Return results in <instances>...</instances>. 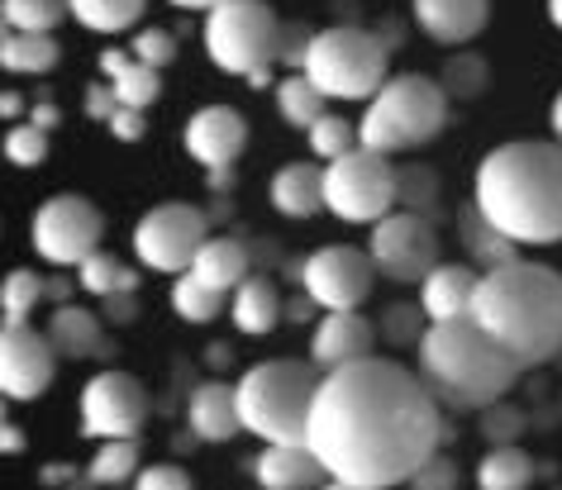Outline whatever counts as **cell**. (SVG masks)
<instances>
[{"label": "cell", "mask_w": 562, "mask_h": 490, "mask_svg": "<svg viewBox=\"0 0 562 490\" xmlns=\"http://www.w3.org/2000/svg\"><path fill=\"white\" fill-rule=\"evenodd\" d=\"M30 124H38V129H58V110H53V105H34Z\"/></svg>", "instance_id": "obj_47"}, {"label": "cell", "mask_w": 562, "mask_h": 490, "mask_svg": "<svg viewBox=\"0 0 562 490\" xmlns=\"http://www.w3.org/2000/svg\"><path fill=\"white\" fill-rule=\"evenodd\" d=\"M548 20H553L558 30H562V0H548Z\"/></svg>", "instance_id": "obj_54"}, {"label": "cell", "mask_w": 562, "mask_h": 490, "mask_svg": "<svg viewBox=\"0 0 562 490\" xmlns=\"http://www.w3.org/2000/svg\"><path fill=\"white\" fill-rule=\"evenodd\" d=\"M105 315L115 319V324H124V319H134V300H130V290H115V296H105Z\"/></svg>", "instance_id": "obj_46"}, {"label": "cell", "mask_w": 562, "mask_h": 490, "mask_svg": "<svg viewBox=\"0 0 562 490\" xmlns=\"http://www.w3.org/2000/svg\"><path fill=\"white\" fill-rule=\"evenodd\" d=\"M67 296H72V286H67V276H53V282H48V300L67 305Z\"/></svg>", "instance_id": "obj_48"}, {"label": "cell", "mask_w": 562, "mask_h": 490, "mask_svg": "<svg viewBox=\"0 0 562 490\" xmlns=\"http://www.w3.org/2000/svg\"><path fill=\"white\" fill-rule=\"evenodd\" d=\"M101 72L110 77V87H115V95H120V105L148 110L162 95L158 67H148L144 58H130V53H115V48L101 53Z\"/></svg>", "instance_id": "obj_25"}, {"label": "cell", "mask_w": 562, "mask_h": 490, "mask_svg": "<svg viewBox=\"0 0 562 490\" xmlns=\"http://www.w3.org/2000/svg\"><path fill=\"white\" fill-rule=\"evenodd\" d=\"M105 219L87 195H53L34 215V253L53 267H81L101 248Z\"/></svg>", "instance_id": "obj_11"}, {"label": "cell", "mask_w": 562, "mask_h": 490, "mask_svg": "<svg viewBox=\"0 0 562 490\" xmlns=\"http://www.w3.org/2000/svg\"><path fill=\"white\" fill-rule=\"evenodd\" d=\"M305 138H311V152H315V158H325V162H334V158H344V152L362 148L358 124H348V119H339V115L315 119L311 129H305Z\"/></svg>", "instance_id": "obj_35"}, {"label": "cell", "mask_w": 562, "mask_h": 490, "mask_svg": "<svg viewBox=\"0 0 562 490\" xmlns=\"http://www.w3.org/2000/svg\"><path fill=\"white\" fill-rule=\"evenodd\" d=\"M411 490H458V467L448 457H439L434 453L425 467H419L415 476H411Z\"/></svg>", "instance_id": "obj_41"}, {"label": "cell", "mask_w": 562, "mask_h": 490, "mask_svg": "<svg viewBox=\"0 0 562 490\" xmlns=\"http://www.w3.org/2000/svg\"><path fill=\"white\" fill-rule=\"evenodd\" d=\"M272 205H277V215H286V219H311L319 215V209H329L325 205V167L319 162H291V167H281V172L272 176Z\"/></svg>", "instance_id": "obj_22"}, {"label": "cell", "mask_w": 562, "mask_h": 490, "mask_svg": "<svg viewBox=\"0 0 562 490\" xmlns=\"http://www.w3.org/2000/svg\"><path fill=\"white\" fill-rule=\"evenodd\" d=\"M548 124H553V138L562 144V91L553 95V110H548Z\"/></svg>", "instance_id": "obj_52"}, {"label": "cell", "mask_w": 562, "mask_h": 490, "mask_svg": "<svg viewBox=\"0 0 562 490\" xmlns=\"http://www.w3.org/2000/svg\"><path fill=\"white\" fill-rule=\"evenodd\" d=\"M525 362L501 347L472 315L439 319L419 333V376L429 381L434 400L453 410H491L519 381Z\"/></svg>", "instance_id": "obj_4"}, {"label": "cell", "mask_w": 562, "mask_h": 490, "mask_svg": "<svg viewBox=\"0 0 562 490\" xmlns=\"http://www.w3.org/2000/svg\"><path fill=\"white\" fill-rule=\"evenodd\" d=\"M325 101H329V95L319 91L305 72H291V77L277 87V110H281V119H286L291 129H311L315 119H325V115H329Z\"/></svg>", "instance_id": "obj_29"}, {"label": "cell", "mask_w": 562, "mask_h": 490, "mask_svg": "<svg viewBox=\"0 0 562 490\" xmlns=\"http://www.w3.org/2000/svg\"><path fill=\"white\" fill-rule=\"evenodd\" d=\"M210 238V224L195 205H181V201H167V205H153L144 219L134 224V253L148 272H191L195 253L205 248Z\"/></svg>", "instance_id": "obj_10"}, {"label": "cell", "mask_w": 562, "mask_h": 490, "mask_svg": "<svg viewBox=\"0 0 562 490\" xmlns=\"http://www.w3.org/2000/svg\"><path fill=\"white\" fill-rule=\"evenodd\" d=\"M48 296V282H38V272L15 267L0 286V310H5V329L30 324V315L38 310V300Z\"/></svg>", "instance_id": "obj_32"}, {"label": "cell", "mask_w": 562, "mask_h": 490, "mask_svg": "<svg viewBox=\"0 0 562 490\" xmlns=\"http://www.w3.org/2000/svg\"><path fill=\"white\" fill-rule=\"evenodd\" d=\"M476 486L482 490H529L533 486V457L515 443L491 447L482 457V467H476Z\"/></svg>", "instance_id": "obj_28"}, {"label": "cell", "mask_w": 562, "mask_h": 490, "mask_svg": "<svg viewBox=\"0 0 562 490\" xmlns=\"http://www.w3.org/2000/svg\"><path fill=\"white\" fill-rule=\"evenodd\" d=\"M172 310L181 319H191V324H205V319H215L224 310V290L195 282L191 272H181L177 282H172Z\"/></svg>", "instance_id": "obj_34"}, {"label": "cell", "mask_w": 562, "mask_h": 490, "mask_svg": "<svg viewBox=\"0 0 562 490\" xmlns=\"http://www.w3.org/2000/svg\"><path fill=\"white\" fill-rule=\"evenodd\" d=\"M134 58H144L148 67H158L162 72V67L177 58V38L167 30H138L134 34Z\"/></svg>", "instance_id": "obj_38"}, {"label": "cell", "mask_w": 562, "mask_h": 490, "mask_svg": "<svg viewBox=\"0 0 562 490\" xmlns=\"http://www.w3.org/2000/svg\"><path fill=\"white\" fill-rule=\"evenodd\" d=\"M187 429L201 443H229L244 433V414H238V386L229 381H201L187 400Z\"/></svg>", "instance_id": "obj_20"}, {"label": "cell", "mask_w": 562, "mask_h": 490, "mask_svg": "<svg viewBox=\"0 0 562 490\" xmlns=\"http://www.w3.org/2000/svg\"><path fill=\"white\" fill-rule=\"evenodd\" d=\"M148 390L130 372H101L81 390V433L87 438H138L148 424Z\"/></svg>", "instance_id": "obj_13"}, {"label": "cell", "mask_w": 562, "mask_h": 490, "mask_svg": "<svg viewBox=\"0 0 562 490\" xmlns=\"http://www.w3.org/2000/svg\"><path fill=\"white\" fill-rule=\"evenodd\" d=\"M519 429H525V414H519V410H505L501 400H496V404H491V410H486V424H482V433H486V438L496 443V447H505V443H510Z\"/></svg>", "instance_id": "obj_43"}, {"label": "cell", "mask_w": 562, "mask_h": 490, "mask_svg": "<svg viewBox=\"0 0 562 490\" xmlns=\"http://www.w3.org/2000/svg\"><path fill=\"white\" fill-rule=\"evenodd\" d=\"M443 124H448L443 81L419 77V72H401L368 101V115L358 119V134H362V148L386 152L391 158V152H411L419 144H429Z\"/></svg>", "instance_id": "obj_6"}, {"label": "cell", "mask_w": 562, "mask_h": 490, "mask_svg": "<svg viewBox=\"0 0 562 490\" xmlns=\"http://www.w3.org/2000/svg\"><path fill=\"white\" fill-rule=\"evenodd\" d=\"M443 414L429 381L391 357H362L325 372L311 410V453L329 481L396 490L439 453Z\"/></svg>", "instance_id": "obj_1"}, {"label": "cell", "mask_w": 562, "mask_h": 490, "mask_svg": "<svg viewBox=\"0 0 562 490\" xmlns=\"http://www.w3.org/2000/svg\"><path fill=\"white\" fill-rule=\"evenodd\" d=\"M244 144H248V119L234 105H205L187 119V152L210 172L234 167Z\"/></svg>", "instance_id": "obj_16"}, {"label": "cell", "mask_w": 562, "mask_h": 490, "mask_svg": "<svg viewBox=\"0 0 562 490\" xmlns=\"http://www.w3.org/2000/svg\"><path fill=\"white\" fill-rule=\"evenodd\" d=\"M319 367L296 357H267L238 376V414L244 433H258L262 443H305L311 410L319 396Z\"/></svg>", "instance_id": "obj_5"}, {"label": "cell", "mask_w": 562, "mask_h": 490, "mask_svg": "<svg viewBox=\"0 0 562 490\" xmlns=\"http://www.w3.org/2000/svg\"><path fill=\"white\" fill-rule=\"evenodd\" d=\"M191 276L229 296V290L248 282V248L238 238H205V248L191 262Z\"/></svg>", "instance_id": "obj_24"}, {"label": "cell", "mask_w": 562, "mask_h": 490, "mask_svg": "<svg viewBox=\"0 0 562 490\" xmlns=\"http://www.w3.org/2000/svg\"><path fill=\"white\" fill-rule=\"evenodd\" d=\"M476 286H482V272L476 267H468V262H439V267L419 282V310H425L429 324L472 315Z\"/></svg>", "instance_id": "obj_19"}, {"label": "cell", "mask_w": 562, "mask_h": 490, "mask_svg": "<svg viewBox=\"0 0 562 490\" xmlns=\"http://www.w3.org/2000/svg\"><path fill=\"white\" fill-rule=\"evenodd\" d=\"M372 343H376V329H372L368 315H358V310H329L315 324L311 362H315L319 372H339V367H348V362L376 357Z\"/></svg>", "instance_id": "obj_17"}, {"label": "cell", "mask_w": 562, "mask_h": 490, "mask_svg": "<svg viewBox=\"0 0 562 490\" xmlns=\"http://www.w3.org/2000/svg\"><path fill=\"white\" fill-rule=\"evenodd\" d=\"M411 10L434 44H468L491 20V0H415Z\"/></svg>", "instance_id": "obj_21"}, {"label": "cell", "mask_w": 562, "mask_h": 490, "mask_svg": "<svg viewBox=\"0 0 562 490\" xmlns=\"http://www.w3.org/2000/svg\"><path fill=\"white\" fill-rule=\"evenodd\" d=\"M372 262L391 282H425L439 267V229L419 209H391L372 224Z\"/></svg>", "instance_id": "obj_12"}, {"label": "cell", "mask_w": 562, "mask_h": 490, "mask_svg": "<svg viewBox=\"0 0 562 490\" xmlns=\"http://www.w3.org/2000/svg\"><path fill=\"white\" fill-rule=\"evenodd\" d=\"M77 272H81V276H77L81 290H91V296H101V300H105V296H115L120 282H124V267H120V262L110 258V253H101V248H95V253L81 262Z\"/></svg>", "instance_id": "obj_36"}, {"label": "cell", "mask_w": 562, "mask_h": 490, "mask_svg": "<svg viewBox=\"0 0 562 490\" xmlns=\"http://www.w3.org/2000/svg\"><path fill=\"white\" fill-rule=\"evenodd\" d=\"M311 44H315V30H305V24H281V48H277V62H286L291 72H305V58H311Z\"/></svg>", "instance_id": "obj_39"}, {"label": "cell", "mask_w": 562, "mask_h": 490, "mask_svg": "<svg viewBox=\"0 0 562 490\" xmlns=\"http://www.w3.org/2000/svg\"><path fill=\"white\" fill-rule=\"evenodd\" d=\"M48 339L53 347H58V357H110L115 353V343L105 339L101 319H95L91 310H81V305H58L48 319Z\"/></svg>", "instance_id": "obj_23"}, {"label": "cell", "mask_w": 562, "mask_h": 490, "mask_svg": "<svg viewBox=\"0 0 562 490\" xmlns=\"http://www.w3.org/2000/svg\"><path fill=\"white\" fill-rule=\"evenodd\" d=\"M472 319L525 367H539L562 353V272L525 258L501 262L482 272Z\"/></svg>", "instance_id": "obj_3"}, {"label": "cell", "mask_w": 562, "mask_h": 490, "mask_svg": "<svg viewBox=\"0 0 562 490\" xmlns=\"http://www.w3.org/2000/svg\"><path fill=\"white\" fill-rule=\"evenodd\" d=\"M87 476L95 486H120V481H134L138 476V438H105L95 447Z\"/></svg>", "instance_id": "obj_33"}, {"label": "cell", "mask_w": 562, "mask_h": 490, "mask_svg": "<svg viewBox=\"0 0 562 490\" xmlns=\"http://www.w3.org/2000/svg\"><path fill=\"white\" fill-rule=\"evenodd\" d=\"M281 48V20L272 15L267 0H224V5L205 10V58L220 72L252 77L277 62Z\"/></svg>", "instance_id": "obj_8"}, {"label": "cell", "mask_w": 562, "mask_h": 490, "mask_svg": "<svg viewBox=\"0 0 562 490\" xmlns=\"http://www.w3.org/2000/svg\"><path fill=\"white\" fill-rule=\"evenodd\" d=\"M148 0H72V20L91 34H124L144 20Z\"/></svg>", "instance_id": "obj_30"}, {"label": "cell", "mask_w": 562, "mask_h": 490, "mask_svg": "<svg viewBox=\"0 0 562 490\" xmlns=\"http://www.w3.org/2000/svg\"><path fill=\"white\" fill-rule=\"evenodd\" d=\"M0 110H5V119H20V115H24V101H20L15 91H5V101H0Z\"/></svg>", "instance_id": "obj_49"}, {"label": "cell", "mask_w": 562, "mask_h": 490, "mask_svg": "<svg viewBox=\"0 0 562 490\" xmlns=\"http://www.w3.org/2000/svg\"><path fill=\"white\" fill-rule=\"evenodd\" d=\"M5 453H24V433L10 424V419H5Z\"/></svg>", "instance_id": "obj_51"}, {"label": "cell", "mask_w": 562, "mask_h": 490, "mask_svg": "<svg viewBox=\"0 0 562 490\" xmlns=\"http://www.w3.org/2000/svg\"><path fill=\"white\" fill-rule=\"evenodd\" d=\"M67 15H72V0H0L5 30H24V34H53Z\"/></svg>", "instance_id": "obj_31"}, {"label": "cell", "mask_w": 562, "mask_h": 490, "mask_svg": "<svg viewBox=\"0 0 562 490\" xmlns=\"http://www.w3.org/2000/svg\"><path fill=\"white\" fill-rule=\"evenodd\" d=\"M386 53H391V44H382L376 30L334 24V30L315 34L311 58H305V77H311L329 101H372L391 81Z\"/></svg>", "instance_id": "obj_7"}, {"label": "cell", "mask_w": 562, "mask_h": 490, "mask_svg": "<svg viewBox=\"0 0 562 490\" xmlns=\"http://www.w3.org/2000/svg\"><path fill=\"white\" fill-rule=\"evenodd\" d=\"M229 315H234V329L238 333H272L277 319L286 315V305H281L277 286L267 282V276H248V282L234 290Z\"/></svg>", "instance_id": "obj_26"}, {"label": "cell", "mask_w": 562, "mask_h": 490, "mask_svg": "<svg viewBox=\"0 0 562 490\" xmlns=\"http://www.w3.org/2000/svg\"><path fill=\"white\" fill-rule=\"evenodd\" d=\"M134 490H191V476L172 461H158V467H144L134 476Z\"/></svg>", "instance_id": "obj_42"}, {"label": "cell", "mask_w": 562, "mask_h": 490, "mask_svg": "<svg viewBox=\"0 0 562 490\" xmlns=\"http://www.w3.org/2000/svg\"><path fill=\"white\" fill-rule=\"evenodd\" d=\"M115 110H120L115 87H110V81H95V87L87 91V115H91V119H110Z\"/></svg>", "instance_id": "obj_45"}, {"label": "cell", "mask_w": 562, "mask_h": 490, "mask_svg": "<svg viewBox=\"0 0 562 490\" xmlns=\"http://www.w3.org/2000/svg\"><path fill=\"white\" fill-rule=\"evenodd\" d=\"M482 87H486V67L476 62V58L448 62V72H443V91H448V95H476Z\"/></svg>", "instance_id": "obj_40"}, {"label": "cell", "mask_w": 562, "mask_h": 490, "mask_svg": "<svg viewBox=\"0 0 562 490\" xmlns=\"http://www.w3.org/2000/svg\"><path fill=\"white\" fill-rule=\"evenodd\" d=\"M472 205L519 248L562 243V144L515 138L491 148L472 176Z\"/></svg>", "instance_id": "obj_2"}, {"label": "cell", "mask_w": 562, "mask_h": 490, "mask_svg": "<svg viewBox=\"0 0 562 490\" xmlns=\"http://www.w3.org/2000/svg\"><path fill=\"white\" fill-rule=\"evenodd\" d=\"M372 272H376L372 253L348 243H329L301 262V286L319 310H358L372 296Z\"/></svg>", "instance_id": "obj_14"}, {"label": "cell", "mask_w": 562, "mask_h": 490, "mask_svg": "<svg viewBox=\"0 0 562 490\" xmlns=\"http://www.w3.org/2000/svg\"><path fill=\"white\" fill-rule=\"evenodd\" d=\"M311 310H315V300H311V296H301V300H291V305H286V315H291V319H311Z\"/></svg>", "instance_id": "obj_50"}, {"label": "cell", "mask_w": 562, "mask_h": 490, "mask_svg": "<svg viewBox=\"0 0 562 490\" xmlns=\"http://www.w3.org/2000/svg\"><path fill=\"white\" fill-rule=\"evenodd\" d=\"M252 476L262 490H315L325 486V461L311 453V443H267L252 457Z\"/></svg>", "instance_id": "obj_18"}, {"label": "cell", "mask_w": 562, "mask_h": 490, "mask_svg": "<svg viewBox=\"0 0 562 490\" xmlns=\"http://www.w3.org/2000/svg\"><path fill=\"white\" fill-rule=\"evenodd\" d=\"M401 201V172L386 162V152L353 148L344 158L325 162V205L348 224H376Z\"/></svg>", "instance_id": "obj_9"}, {"label": "cell", "mask_w": 562, "mask_h": 490, "mask_svg": "<svg viewBox=\"0 0 562 490\" xmlns=\"http://www.w3.org/2000/svg\"><path fill=\"white\" fill-rule=\"evenodd\" d=\"M0 62H5V72L44 77V72L58 67V38H53V34L5 30V34H0Z\"/></svg>", "instance_id": "obj_27"}, {"label": "cell", "mask_w": 562, "mask_h": 490, "mask_svg": "<svg viewBox=\"0 0 562 490\" xmlns=\"http://www.w3.org/2000/svg\"><path fill=\"white\" fill-rule=\"evenodd\" d=\"M5 158L15 167H38L48 158V129H38V124H15V129L5 134Z\"/></svg>", "instance_id": "obj_37"}, {"label": "cell", "mask_w": 562, "mask_h": 490, "mask_svg": "<svg viewBox=\"0 0 562 490\" xmlns=\"http://www.w3.org/2000/svg\"><path fill=\"white\" fill-rule=\"evenodd\" d=\"M105 124H110V134H115V138H124V144H134V138H144V129H148L144 110H134V105H120V110H115V115H110Z\"/></svg>", "instance_id": "obj_44"}, {"label": "cell", "mask_w": 562, "mask_h": 490, "mask_svg": "<svg viewBox=\"0 0 562 490\" xmlns=\"http://www.w3.org/2000/svg\"><path fill=\"white\" fill-rule=\"evenodd\" d=\"M167 5H181V10H215L224 0H167Z\"/></svg>", "instance_id": "obj_53"}, {"label": "cell", "mask_w": 562, "mask_h": 490, "mask_svg": "<svg viewBox=\"0 0 562 490\" xmlns=\"http://www.w3.org/2000/svg\"><path fill=\"white\" fill-rule=\"evenodd\" d=\"M58 376V347L48 333L15 324L0 333V390L5 400H38Z\"/></svg>", "instance_id": "obj_15"}, {"label": "cell", "mask_w": 562, "mask_h": 490, "mask_svg": "<svg viewBox=\"0 0 562 490\" xmlns=\"http://www.w3.org/2000/svg\"><path fill=\"white\" fill-rule=\"evenodd\" d=\"M319 490H368V486H348V481H325Z\"/></svg>", "instance_id": "obj_55"}]
</instances>
